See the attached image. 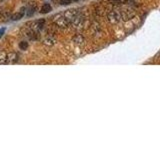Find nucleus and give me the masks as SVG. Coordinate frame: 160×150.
Returning <instances> with one entry per match:
<instances>
[{"label": "nucleus", "instance_id": "1", "mask_svg": "<svg viewBox=\"0 0 160 150\" xmlns=\"http://www.w3.org/2000/svg\"><path fill=\"white\" fill-rule=\"evenodd\" d=\"M53 22L55 23V25H56L58 28H61V29L67 28L70 25V22L64 17V15H61V14L55 15L54 18H53Z\"/></svg>", "mask_w": 160, "mask_h": 150}, {"label": "nucleus", "instance_id": "2", "mask_svg": "<svg viewBox=\"0 0 160 150\" xmlns=\"http://www.w3.org/2000/svg\"><path fill=\"white\" fill-rule=\"evenodd\" d=\"M107 20H108V22L111 23V24L119 23V21L121 20V17H120V12L116 11V10L109 11L108 14H107Z\"/></svg>", "mask_w": 160, "mask_h": 150}, {"label": "nucleus", "instance_id": "3", "mask_svg": "<svg viewBox=\"0 0 160 150\" xmlns=\"http://www.w3.org/2000/svg\"><path fill=\"white\" fill-rule=\"evenodd\" d=\"M120 17H121V20L124 22L130 21V20L135 17V11L132 9H124L120 12Z\"/></svg>", "mask_w": 160, "mask_h": 150}, {"label": "nucleus", "instance_id": "4", "mask_svg": "<svg viewBox=\"0 0 160 150\" xmlns=\"http://www.w3.org/2000/svg\"><path fill=\"white\" fill-rule=\"evenodd\" d=\"M70 25H71V27L74 29L82 28L84 25V18L82 16H80V15H78V16L75 17L72 21H70Z\"/></svg>", "mask_w": 160, "mask_h": 150}, {"label": "nucleus", "instance_id": "5", "mask_svg": "<svg viewBox=\"0 0 160 150\" xmlns=\"http://www.w3.org/2000/svg\"><path fill=\"white\" fill-rule=\"evenodd\" d=\"M64 17L66 18L68 21L70 22V21H72V20L76 17V16H78L79 15V11L77 9H75V8H72V9H69V10H67V11H65L64 12Z\"/></svg>", "mask_w": 160, "mask_h": 150}, {"label": "nucleus", "instance_id": "6", "mask_svg": "<svg viewBox=\"0 0 160 150\" xmlns=\"http://www.w3.org/2000/svg\"><path fill=\"white\" fill-rule=\"evenodd\" d=\"M45 24V20L44 19H40V20H37V21H34V22H31L29 25H30V28L31 30H34V31H37L40 28H42Z\"/></svg>", "mask_w": 160, "mask_h": 150}, {"label": "nucleus", "instance_id": "7", "mask_svg": "<svg viewBox=\"0 0 160 150\" xmlns=\"http://www.w3.org/2000/svg\"><path fill=\"white\" fill-rule=\"evenodd\" d=\"M72 42L76 45H83L85 43V38L82 34H75L72 38Z\"/></svg>", "mask_w": 160, "mask_h": 150}, {"label": "nucleus", "instance_id": "8", "mask_svg": "<svg viewBox=\"0 0 160 150\" xmlns=\"http://www.w3.org/2000/svg\"><path fill=\"white\" fill-rule=\"evenodd\" d=\"M17 60H18V54L16 52H12V53L7 54V59H6L7 64L15 63V62H17Z\"/></svg>", "mask_w": 160, "mask_h": 150}, {"label": "nucleus", "instance_id": "9", "mask_svg": "<svg viewBox=\"0 0 160 150\" xmlns=\"http://www.w3.org/2000/svg\"><path fill=\"white\" fill-rule=\"evenodd\" d=\"M56 42H57L56 38L51 36V35H50V36H47L43 40V44L46 45V46H53V45L56 44Z\"/></svg>", "mask_w": 160, "mask_h": 150}, {"label": "nucleus", "instance_id": "10", "mask_svg": "<svg viewBox=\"0 0 160 150\" xmlns=\"http://www.w3.org/2000/svg\"><path fill=\"white\" fill-rule=\"evenodd\" d=\"M91 30H92V33H93L94 35L99 34L100 32H101V27H100L99 23H97V22H93L92 25H91Z\"/></svg>", "mask_w": 160, "mask_h": 150}, {"label": "nucleus", "instance_id": "11", "mask_svg": "<svg viewBox=\"0 0 160 150\" xmlns=\"http://www.w3.org/2000/svg\"><path fill=\"white\" fill-rule=\"evenodd\" d=\"M51 10H52V8L49 4H45L41 7V9H40V12L41 13H48V12L51 11Z\"/></svg>", "mask_w": 160, "mask_h": 150}, {"label": "nucleus", "instance_id": "12", "mask_svg": "<svg viewBox=\"0 0 160 150\" xmlns=\"http://www.w3.org/2000/svg\"><path fill=\"white\" fill-rule=\"evenodd\" d=\"M23 16H24V10H21V11H18L17 13L13 14L12 19L13 20H19V19H21Z\"/></svg>", "mask_w": 160, "mask_h": 150}, {"label": "nucleus", "instance_id": "13", "mask_svg": "<svg viewBox=\"0 0 160 150\" xmlns=\"http://www.w3.org/2000/svg\"><path fill=\"white\" fill-rule=\"evenodd\" d=\"M6 59H7V53L0 51V64L6 63Z\"/></svg>", "mask_w": 160, "mask_h": 150}, {"label": "nucleus", "instance_id": "14", "mask_svg": "<svg viewBox=\"0 0 160 150\" xmlns=\"http://www.w3.org/2000/svg\"><path fill=\"white\" fill-rule=\"evenodd\" d=\"M110 3L112 4H116V5H120V4H123L126 2V0H109Z\"/></svg>", "mask_w": 160, "mask_h": 150}, {"label": "nucleus", "instance_id": "15", "mask_svg": "<svg viewBox=\"0 0 160 150\" xmlns=\"http://www.w3.org/2000/svg\"><path fill=\"white\" fill-rule=\"evenodd\" d=\"M27 46H28V44H27V42H21L20 43V48L21 49H26L27 48Z\"/></svg>", "mask_w": 160, "mask_h": 150}, {"label": "nucleus", "instance_id": "16", "mask_svg": "<svg viewBox=\"0 0 160 150\" xmlns=\"http://www.w3.org/2000/svg\"><path fill=\"white\" fill-rule=\"evenodd\" d=\"M66 1H67L68 3H70V2H74V1H77V0H66Z\"/></svg>", "mask_w": 160, "mask_h": 150}]
</instances>
